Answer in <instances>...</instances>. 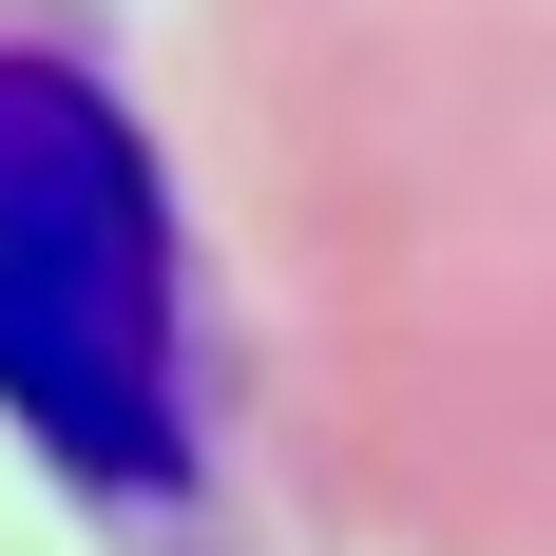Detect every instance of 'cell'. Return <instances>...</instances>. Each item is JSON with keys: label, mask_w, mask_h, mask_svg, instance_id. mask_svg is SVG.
Returning <instances> with one entry per match:
<instances>
[{"label": "cell", "mask_w": 556, "mask_h": 556, "mask_svg": "<svg viewBox=\"0 0 556 556\" xmlns=\"http://www.w3.org/2000/svg\"><path fill=\"white\" fill-rule=\"evenodd\" d=\"M0 422L77 480H173V192L77 58H0Z\"/></svg>", "instance_id": "1"}]
</instances>
